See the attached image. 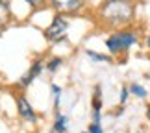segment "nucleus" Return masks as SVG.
<instances>
[{
    "instance_id": "obj_9",
    "label": "nucleus",
    "mask_w": 150,
    "mask_h": 133,
    "mask_svg": "<svg viewBox=\"0 0 150 133\" xmlns=\"http://www.w3.org/2000/svg\"><path fill=\"white\" fill-rule=\"evenodd\" d=\"M69 124H71V120L65 113L54 111V120H52L48 133H69Z\"/></svg>"
},
{
    "instance_id": "obj_11",
    "label": "nucleus",
    "mask_w": 150,
    "mask_h": 133,
    "mask_svg": "<svg viewBox=\"0 0 150 133\" xmlns=\"http://www.w3.org/2000/svg\"><path fill=\"white\" fill-rule=\"evenodd\" d=\"M85 56H87L93 63H113V57L109 54H100V52L91 50V48L85 50Z\"/></svg>"
},
{
    "instance_id": "obj_17",
    "label": "nucleus",
    "mask_w": 150,
    "mask_h": 133,
    "mask_svg": "<svg viewBox=\"0 0 150 133\" xmlns=\"http://www.w3.org/2000/svg\"><path fill=\"white\" fill-rule=\"evenodd\" d=\"M145 46H146V50H148V54H150V33L145 37Z\"/></svg>"
},
{
    "instance_id": "obj_16",
    "label": "nucleus",
    "mask_w": 150,
    "mask_h": 133,
    "mask_svg": "<svg viewBox=\"0 0 150 133\" xmlns=\"http://www.w3.org/2000/svg\"><path fill=\"white\" fill-rule=\"evenodd\" d=\"M87 133H104L102 124H95V122H91V124H89V128H87Z\"/></svg>"
},
{
    "instance_id": "obj_4",
    "label": "nucleus",
    "mask_w": 150,
    "mask_h": 133,
    "mask_svg": "<svg viewBox=\"0 0 150 133\" xmlns=\"http://www.w3.org/2000/svg\"><path fill=\"white\" fill-rule=\"evenodd\" d=\"M15 107H17V117H19L24 124H30V126H37L41 122V115L35 107L32 106V102L26 98L24 92L17 91L15 92Z\"/></svg>"
},
{
    "instance_id": "obj_1",
    "label": "nucleus",
    "mask_w": 150,
    "mask_h": 133,
    "mask_svg": "<svg viewBox=\"0 0 150 133\" xmlns=\"http://www.w3.org/2000/svg\"><path fill=\"white\" fill-rule=\"evenodd\" d=\"M95 15L100 28L117 32L122 28L134 26L137 15V2L135 0H102L96 6Z\"/></svg>"
},
{
    "instance_id": "obj_7",
    "label": "nucleus",
    "mask_w": 150,
    "mask_h": 133,
    "mask_svg": "<svg viewBox=\"0 0 150 133\" xmlns=\"http://www.w3.org/2000/svg\"><path fill=\"white\" fill-rule=\"evenodd\" d=\"M102 106H104V100H102V87H100V85H95L93 96H91V117H93V120H91V122L102 124Z\"/></svg>"
},
{
    "instance_id": "obj_15",
    "label": "nucleus",
    "mask_w": 150,
    "mask_h": 133,
    "mask_svg": "<svg viewBox=\"0 0 150 133\" xmlns=\"http://www.w3.org/2000/svg\"><path fill=\"white\" fill-rule=\"evenodd\" d=\"M128 98H130L128 85H122V89H120V96H119V103H120V107H124L126 103H128Z\"/></svg>"
},
{
    "instance_id": "obj_8",
    "label": "nucleus",
    "mask_w": 150,
    "mask_h": 133,
    "mask_svg": "<svg viewBox=\"0 0 150 133\" xmlns=\"http://www.w3.org/2000/svg\"><path fill=\"white\" fill-rule=\"evenodd\" d=\"M13 22V8L9 0H0V37Z\"/></svg>"
},
{
    "instance_id": "obj_3",
    "label": "nucleus",
    "mask_w": 150,
    "mask_h": 133,
    "mask_svg": "<svg viewBox=\"0 0 150 133\" xmlns=\"http://www.w3.org/2000/svg\"><path fill=\"white\" fill-rule=\"evenodd\" d=\"M69 28H71V19L65 17V15L56 13L54 17H52L50 24L45 28L43 35H45V39H47L50 44H61L67 39Z\"/></svg>"
},
{
    "instance_id": "obj_14",
    "label": "nucleus",
    "mask_w": 150,
    "mask_h": 133,
    "mask_svg": "<svg viewBox=\"0 0 150 133\" xmlns=\"http://www.w3.org/2000/svg\"><path fill=\"white\" fill-rule=\"evenodd\" d=\"M32 8V11H41L45 8H48V0H22Z\"/></svg>"
},
{
    "instance_id": "obj_5",
    "label": "nucleus",
    "mask_w": 150,
    "mask_h": 133,
    "mask_svg": "<svg viewBox=\"0 0 150 133\" xmlns=\"http://www.w3.org/2000/svg\"><path fill=\"white\" fill-rule=\"evenodd\" d=\"M43 70H45V59H43V57H37V59H33L32 65L28 67V70L22 74L19 80H17L15 89L21 91V92H24L26 89H30L32 85H33V82H35V80L43 74Z\"/></svg>"
},
{
    "instance_id": "obj_10",
    "label": "nucleus",
    "mask_w": 150,
    "mask_h": 133,
    "mask_svg": "<svg viewBox=\"0 0 150 133\" xmlns=\"http://www.w3.org/2000/svg\"><path fill=\"white\" fill-rule=\"evenodd\" d=\"M63 57L61 56H50L45 59V70H47L48 74H56V72H59V68L63 67Z\"/></svg>"
},
{
    "instance_id": "obj_2",
    "label": "nucleus",
    "mask_w": 150,
    "mask_h": 133,
    "mask_svg": "<svg viewBox=\"0 0 150 133\" xmlns=\"http://www.w3.org/2000/svg\"><path fill=\"white\" fill-rule=\"evenodd\" d=\"M139 41H141V33L137 32V28L128 26L117 32H109L108 37L104 39V44H106L109 56L119 57V56H126Z\"/></svg>"
},
{
    "instance_id": "obj_18",
    "label": "nucleus",
    "mask_w": 150,
    "mask_h": 133,
    "mask_svg": "<svg viewBox=\"0 0 150 133\" xmlns=\"http://www.w3.org/2000/svg\"><path fill=\"white\" fill-rule=\"evenodd\" d=\"M146 118L150 120V103H146Z\"/></svg>"
},
{
    "instance_id": "obj_12",
    "label": "nucleus",
    "mask_w": 150,
    "mask_h": 133,
    "mask_svg": "<svg viewBox=\"0 0 150 133\" xmlns=\"http://www.w3.org/2000/svg\"><path fill=\"white\" fill-rule=\"evenodd\" d=\"M50 94H52L54 111H59V107H61V94H63V89H61L57 83H50Z\"/></svg>"
},
{
    "instance_id": "obj_6",
    "label": "nucleus",
    "mask_w": 150,
    "mask_h": 133,
    "mask_svg": "<svg viewBox=\"0 0 150 133\" xmlns=\"http://www.w3.org/2000/svg\"><path fill=\"white\" fill-rule=\"evenodd\" d=\"M85 4L87 0H48V8L65 17H74L82 13L85 9Z\"/></svg>"
},
{
    "instance_id": "obj_19",
    "label": "nucleus",
    "mask_w": 150,
    "mask_h": 133,
    "mask_svg": "<svg viewBox=\"0 0 150 133\" xmlns=\"http://www.w3.org/2000/svg\"><path fill=\"white\" fill-rule=\"evenodd\" d=\"M82 133H87V129H85V131H82Z\"/></svg>"
},
{
    "instance_id": "obj_13",
    "label": "nucleus",
    "mask_w": 150,
    "mask_h": 133,
    "mask_svg": "<svg viewBox=\"0 0 150 133\" xmlns=\"http://www.w3.org/2000/svg\"><path fill=\"white\" fill-rule=\"evenodd\" d=\"M128 91H130V96H135V98H139V100H146V96H148V91L143 87L141 83H130L128 85Z\"/></svg>"
}]
</instances>
